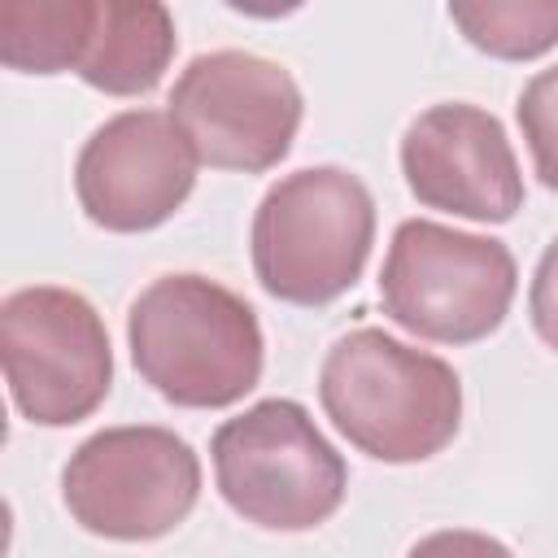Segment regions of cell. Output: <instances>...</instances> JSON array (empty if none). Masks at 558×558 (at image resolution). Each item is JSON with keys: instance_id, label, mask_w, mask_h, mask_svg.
<instances>
[{"instance_id": "6da1fadb", "label": "cell", "mask_w": 558, "mask_h": 558, "mask_svg": "<svg viewBox=\"0 0 558 558\" xmlns=\"http://www.w3.org/2000/svg\"><path fill=\"white\" fill-rule=\"evenodd\" d=\"M126 340L140 379L183 410L235 405L266 362L253 305L205 275L153 279L131 301Z\"/></svg>"}, {"instance_id": "7a4b0ae2", "label": "cell", "mask_w": 558, "mask_h": 558, "mask_svg": "<svg viewBox=\"0 0 558 558\" xmlns=\"http://www.w3.org/2000/svg\"><path fill=\"white\" fill-rule=\"evenodd\" d=\"M318 401L336 432L379 462H423L462 423L458 371L379 327H357L327 349Z\"/></svg>"}, {"instance_id": "3957f363", "label": "cell", "mask_w": 558, "mask_h": 558, "mask_svg": "<svg viewBox=\"0 0 558 558\" xmlns=\"http://www.w3.org/2000/svg\"><path fill=\"white\" fill-rule=\"evenodd\" d=\"M375 244L371 187L340 166L283 174L253 214L257 283L288 305H327L344 296Z\"/></svg>"}, {"instance_id": "277c9868", "label": "cell", "mask_w": 558, "mask_h": 558, "mask_svg": "<svg viewBox=\"0 0 558 558\" xmlns=\"http://www.w3.org/2000/svg\"><path fill=\"white\" fill-rule=\"evenodd\" d=\"M214 480L222 501L266 532H310L327 523L349 488V466L288 397L248 405L214 432Z\"/></svg>"}, {"instance_id": "5b68a950", "label": "cell", "mask_w": 558, "mask_h": 558, "mask_svg": "<svg viewBox=\"0 0 558 558\" xmlns=\"http://www.w3.org/2000/svg\"><path fill=\"white\" fill-rule=\"evenodd\" d=\"M514 288V253L501 240L453 231L432 218H405L379 270L384 314L436 344H475L493 336L510 314Z\"/></svg>"}, {"instance_id": "8992f818", "label": "cell", "mask_w": 558, "mask_h": 558, "mask_svg": "<svg viewBox=\"0 0 558 558\" xmlns=\"http://www.w3.org/2000/svg\"><path fill=\"white\" fill-rule=\"evenodd\" d=\"M61 497L92 536L157 541L192 514L201 497V458L170 427H105L70 453Z\"/></svg>"}, {"instance_id": "52a82bcc", "label": "cell", "mask_w": 558, "mask_h": 558, "mask_svg": "<svg viewBox=\"0 0 558 558\" xmlns=\"http://www.w3.org/2000/svg\"><path fill=\"white\" fill-rule=\"evenodd\" d=\"M0 362L22 418L70 427L87 418L113 384V349L87 296L52 283L17 288L0 301Z\"/></svg>"}, {"instance_id": "ba28073f", "label": "cell", "mask_w": 558, "mask_h": 558, "mask_svg": "<svg viewBox=\"0 0 558 558\" xmlns=\"http://www.w3.org/2000/svg\"><path fill=\"white\" fill-rule=\"evenodd\" d=\"M166 113L187 135L196 161L262 174L288 157L305 105L296 78L279 61L222 48L187 61Z\"/></svg>"}, {"instance_id": "9c48e42d", "label": "cell", "mask_w": 558, "mask_h": 558, "mask_svg": "<svg viewBox=\"0 0 558 558\" xmlns=\"http://www.w3.org/2000/svg\"><path fill=\"white\" fill-rule=\"evenodd\" d=\"M196 153L161 109H126L92 131L74 161L83 214L118 235L161 227L196 187Z\"/></svg>"}, {"instance_id": "30bf717a", "label": "cell", "mask_w": 558, "mask_h": 558, "mask_svg": "<svg viewBox=\"0 0 558 558\" xmlns=\"http://www.w3.org/2000/svg\"><path fill=\"white\" fill-rule=\"evenodd\" d=\"M401 174L418 205L471 222H510L523 205V174L506 126L466 100L432 105L405 126Z\"/></svg>"}, {"instance_id": "8fae6325", "label": "cell", "mask_w": 558, "mask_h": 558, "mask_svg": "<svg viewBox=\"0 0 558 558\" xmlns=\"http://www.w3.org/2000/svg\"><path fill=\"white\" fill-rule=\"evenodd\" d=\"M174 17L157 0H96L74 74L105 96H144L174 57Z\"/></svg>"}, {"instance_id": "7c38bea8", "label": "cell", "mask_w": 558, "mask_h": 558, "mask_svg": "<svg viewBox=\"0 0 558 558\" xmlns=\"http://www.w3.org/2000/svg\"><path fill=\"white\" fill-rule=\"evenodd\" d=\"M96 0H4L0 61L22 74H61L78 65Z\"/></svg>"}, {"instance_id": "4fadbf2b", "label": "cell", "mask_w": 558, "mask_h": 558, "mask_svg": "<svg viewBox=\"0 0 558 558\" xmlns=\"http://www.w3.org/2000/svg\"><path fill=\"white\" fill-rule=\"evenodd\" d=\"M449 22L497 61H532L558 44V0H462Z\"/></svg>"}, {"instance_id": "5bb4252c", "label": "cell", "mask_w": 558, "mask_h": 558, "mask_svg": "<svg viewBox=\"0 0 558 558\" xmlns=\"http://www.w3.org/2000/svg\"><path fill=\"white\" fill-rule=\"evenodd\" d=\"M519 126L532 153V166L549 192H558V65L541 70L519 96Z\"/></svg>"}, {"instance_id": "9a60e30c", "label": "cell", "mask_w": 558, "mask_h": 558, "mask_svg": "<svg viewBox=\"0 0 558 558\" xmlns=\"http://www.w3.org/2000/svg\"><path fill=\"white\" fill-rule=\"evenodd\" d=\"M527 314H532L536 336L558 353V240L536 262V275L527 288Z\"/></svg>"}, {"instance_id": "2e32d148", "label": "cell", "mask_w": 558, "mask_h": 558, "mask_svg": "<svg viewBox=\"0 0 558 558\" xmlns=\"http://www.w3.org/2000/svg\"><path fill=\"white\" fill-rule=\"evenodd\" d=\"M405 558H514V554L497 536H488V532L445 527V532H432L418 545H410Z\"/></svg>"}]
</instances>
